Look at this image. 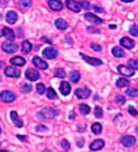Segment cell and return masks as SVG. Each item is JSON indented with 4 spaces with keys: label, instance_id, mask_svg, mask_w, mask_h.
<instances>
[{
    "label": "cell",
    "instance_id": "cell-21",
    "mask_svg": "<svg viewBox=\"0 0 138 152\" xmlns=\"http://www.w3.org/2000/svg\"><path fill=\"white\" fill-rule=\"evenodd\" d=\"M112 55H115L116 58H123V56H125L123 47H119V46L114 47V49H112Z\"/></svg>",
    "mask_w": 138,
    "mask_h": 152
},
{
    "label": "cell",
    "instance_id": "cell-29",
    "mask_svg": "<svg viewBox=\"0 0 138 152\" xmlns=\"http://www.w3.org/2000/svg\"><path fill=\"white\" fill-rule=\"evenodd\" d=\"M46 93H47V97H48L50 100H55L56 99V93H55V91L52 89V88L46 89Z\"/></svg>",
    "mask_w": 138,
    "mask_h": 152
},
{
    "label": "cell",
    "instance_id": "cell-4",
    "mask_svg": "<svg viewBox=\"0 0 138 152\" xmlns=\"http://www.w3.org/2000/svg\"><path fill=\"white\" fill-rule=\"evenodd\" d=\"M5 75L9 76V77H18V76L21 75L20 69H18L17 67H14V66H9V67L5 68Z\"/></svg>",
    "mask_w": 138,
    "mask_h": 152
},
{
    "label": "cell",
    "instance_id": "cell-24",
    "mask_svg": "<svg viewBox=\"0 0 138 152\" xmlns=\"http://www.w3.org/2000/svg\"><path fill=\"white\" fill-rule=\"evenodd\" d=\"M69 77H70V81H72V83H77V81L81 79V74H80L78 71H72L70 75H69Z\"/></svg>",
    "mask_w": 138,
    "mask_h": 152
},
{
    "label": "cell",
    "instance_id": "cell-23",
    "mask_svg": "<svg viewBox=\"0 0 138 152\" xmlns=\"http://www.w3.org/2000/svg\"><path fill=\"white\" fill-rule=\"evenodd\" d=\"M55 26L58 28V29H60V30H65L68 28V24L65 23L63 18H58V20L55 21Z\"/></svg>",
    "mask_w": 138,
    "mask_h": 152
},
{
    "label": "cell",
    "instance_id": "cell-41",
    "mask_svg": "<svg viewBox=\"0 0 138 152\" xmlns=\"http://www.w3.org/2000/svg\"><path fill=\"white\" fill-rule=\"evenodd\" d=\"M91 47H93L94 50H95V51H100V50H102V46L96 45V43H93V45H91Z\"/></svg>",
    "mask_w": 138,
    "mask_h": 152
},
{
    "label": "cell",
    "instance_id": "cell-39",
    "mask_svg": "<svg viewBox=\"0 0 138 152\" xmlns=\"http://www.w3.org/2000/svg\"><path fill=\"white\" fill-rule=\"evenodd\" d=\"M130 33L133 34V36H138V26H136V25H133V26L130 28Z\"/></svg>",
    "mask_w": 138,
    "mask_h": 152
},
{
    "label": "cell",
    "instance_id": "cell-36",
    "mask_svg": "<svg viewBox=\"0 0 138 152\" xmlns=\"http://www.w3.org/2000/svg\"><path fill=\"white\" fill-rule=\"evenodd\" d=\"M125 97L124 96H120V94H119V96H116V102L119 104V105H123V104H125Z\"/></svg>",
    "mask_w": 138,
    "mask_h": 152
},
{
    "label": "cell",
    "instance_id": "cell-16",
    "mask_svg": "<svg viewBox=\"0 0 138 152\" xmlns=\"http://www.w3.org/2000/svg\"><path fill=\"white\" fill-rule=\"evenodd\" d=\"M11 119L13 121L14 126H17V127H22V126H24V122L18 118V114L16 112H11Z\"/></svg>",
    "mask_w": 138,
    "mask_h": 152
},
{
    "label": "cell",
    "instance_id": "cell-40",
    "mask_svg": "<svg viewBox=\"0 0 138 152\" xmlns=\"http://www.w3.org/2000/svg\"><path fill=\"white\" fill-rule=\"evenodd\" d=\"M80 4H81V7H83L85 9H90V7H91V5L89 4V1H80Z\"/></svg>",
    "mask_w": 138,
    "mask_h": 152
},
{
    "label": "cell",
    "instance_id": "cell-44",
    "mask_svg": "<svg viewBox=\"0 0 138 152\" xmlns=\"http://www.w3.org/2000/svg\"><path fill=\"white\" fill-rule=\"evenodd\" d=\"M94 9H95L96 12H103V8H100V7H94Z\"/></svg>",
    "mask_w": 138,
    "mask_h": 152
},
{
    "label": "cell",
    "instance_id": "cell-9",
    "mask_svg": "<svg viewBox=\"0 0 138 152\" xmlns=\"http://www.w3.org/2000/svg\"><path fill=\"white\" fill-rule=\"evenodd\" d=\"M67 7L70 9V11H73V12H80L81 9H82L80 1H74V0H68V1H67Z\"/></svg>",
    "mask_w": 138,
    "mask_h": 152
},
{
    "label": "cell",
    "instance_id": "cell-19",
    "mask_svg": "<svg viewBox=\"0 0 138 152\" xmlns=\"http://www.w3.org/2000/svg\"><path fill=\"white\" fill-rule=\"evenodd\" d=\"M1 36H4V37H7L9 41H13L14 39V31L12 30V29H9V28H4V29L1 30Z\"/></svg>",
    "mask_w": 138,
    "mask_h": 152
},
{
    "label": "cell",
    "instance_id": "cell-26",
    "mask_svg": "<svg viewBox=\"0 0 138 152\" xmlns=\"http://www.w3.org/2000/svg\"><path fill=\"white\" fill-rule=\"evenodd\" d=\"M78 109H80V113L83 114V115H86V114L90 113V107L87 106V105H85V104H82V105L78 106Z\"/></svg>",
    "mask_w": 138,
    "mask_h": 152
},
{
    "label": "cell",
    "instance_id": "cell-33",
    "mask_svg": "<svg viewBox=\"0 0 138 152\" xmlns=\"http://www.w3.org/2000/svg\"><path fill=\"white\" fill-rule=\"evenodd\" d=\"M20 5L24 8H29V7H31V0H21Z\"/></svg>",
    "mask_w": 138,
    "mask_h": 152
},
{
    "label": "cell",
    "instance_id": "cell-22",
    "mask_svg": "<svg viewBox=\"0 0 138 152\" xmlns=\"http://www.w3.org/2000/svg\"><path fill=\"white\" fill-rule=\"evenodd\" d=\"M11 63L13 66H24L26 63V61H25L22 56H14V58L11 59Z\"/></svg>",
    "mask_w": 138,
    "mask_h": 152
},
{
    "label": "cell",
    "instance_id": "cell-35",
    "mask_svg": "<svg viewBox=\"0 0 138 152\" xmlns=\"http://www.w3.org/2000/svg\"><path fill=\"white\" fill-rule=\"evenodd\" d=\"M94 114H95L96 118H102V115H103L102 107H95V110H94Z\"/></svg>",
    "mask_w": 138,
    "mask_h": 152
},
{
    "label": "cell",
    "instance_id": "cell-3",
    "mask_svg": "<svg viewBox=\"0 0 138 152\" xmlns=\"http://www.w3.org/2000/svg\"><path fill=\"white\" fill-rule=\"evenodd\" d=\"M0 99H1V101H4V102H13L16 100V94L9 91H4L0 93Z\"/></svg>",
    "mask_w": 138,
    "mask_h": 152
},
{
    "label": "cell",
    "instance_id": "cell-5",
    "mask_svg": "<svg viewBox=\"0 0 138 152\" xmlns=\"http://www.w3.org/2000/svg\"><path fill=\"white\" fill-rule=\"evenodd\" d=\"M43 56L47 59H55L58 56V50L54 49V47H47V49L43 50Z\"/></svg>",
    "mask_w": 138,
    "mask_h": 152
},
{
    "label": "cell",
    "instance_id": "cell-48",
    "mask_svg": "<svg viewBox=\"0 0 138 152\" xmlns=\"http://www.w3.org/2000/svg\"><path fill=\"white\" fill-rule=\"evenodd\" d=\"M3 67H4V62L0 61V68H3Z\"/></svg>",
    "mask_w": 138,
    "mask_h": 152
},
{
    "label": "cell",
    "instance_id": "cell-49",
    "mask_svg": "<svg viewBox=\"0 0 138 152\" xmlns=\"http://www.w3.org/2000/svg\"><path fill=\"white\" fill-rule=\"evenodd\" d=\"M121 1H124V3H130V1H133V0H121Z\"/></svg>",
    "mask_w": 138,
    "mask_h": 152
},
{
    "label": "cell",
    "instance_id": "cell-54",
    "mask_svg": "<svg viewBox=\"0 0 138 152\" xmlns=\"http://www.w3.org/2000/svg\"><path fill=\"white\" fill-rule=\"evenodd\" d=\"M0 36H1V34H0Z\"/></svg>",
    "mask_w": 138,
    "mask_h": 152
},
{
    "label": "cell",
    "instance_id": "cell-17",
    "mask_svg": "<svg viewBox=\"0 0 138 152\" xmlns=\"http://www.w3.org/2000/svg\"><path fill=\"white\" fill-rule=\"evenodd\" d=\"M120 43L123 45V47H125V49H133V47H134V42L130 39V38H128V37L121 38Z\"/></svg>",
    "mask_w": 138,
    "mask_h": 152
},
{
    "label": "cell",
    "instance_id": "cell-32",
    "mask_svg": "<svg viewBox=\"0 0 138 152\" xmlns=\"http://www.w3.org/2000/svg\"><path fill=\"white\" fill-rule=\"evenodd\" d=\"M37 92H38V93H39V94L45 93V92H46V87H45V84L39 83L38 85H37Z\"/></svg>",
    "mask_w": 138,
    "mask_h": 152
},
{
    "label": "cell",
    "instance_id": "cell-31",
    "mask_svg": "<svg viewBox=\"0 0 138 152\" xmlns=\"http://www.w3.org/2000/svg\"><path fill=\"white\" fill-rule=\"evenodd\" d=\"M126 94H128V96H130V97H137L138 91H137V89H134V88H130V89H128V91H126Z\"/></svg>",
    "mask_w": 138,
    "mask_h": 152
},
{
    "label": "cell",
    "instance_id": "cell-51",
    "mask_svg": "<svg viewBox=\"0 0 138 152\" xmlns=\"http://www.w3.org/2000/svg\"><path fill=\"white\" fill-rule=\"evenodd\" d=\"M0 152H8V151H0Z\"/></svg>",
    "mask_w": 138,
    "mask_h": 152
},
{
    "label": "cell",
    "instance_id": "cell-46",
    "mask_svg": "<svg viewBox=\"0 0 138 152\" xmlns=\"http://www.w3.org/2000/svg\"><path fill=\"white\" fill-rule=\"evenodd\" d=\"M78 145H80V147H82L83 145V140H78V143H77Z\"/></svg>",
    "mask_w": 138,
    "mask_h": 152
},
{
    "label": "cell",
    "instance_id": "cell-53",
    "mask_svg": "<svg viewBox=\"0 0 138 152\" xmlns=\"http://www.w3.org/2000/svg\"><path fill=\"white\" fill-rule=\"evenodd\" d=\"M0 132H1V129H0Z\"/></svg>",
    "mask_w": 138,
    "mask_h": 152
},
{
    "label": "cell",
    "instance_id": "cell-52",
    "mask_svg": "<svg viewBox=\"0 0 138 152\" xmlns=\"http://www.w3.org/2000/svg\"><path fill=\"white\" fill-rule=\"evenodd\" d=\"M136 130H137V134H138V127H137V129H136Z\"/></svg>",
    "mask_w": 138,
    "mask_h": 152
},
{
    "label": "cell",
    "instance_id": "cell-15",
    "mask_svg": "<svg viewBox=\"0 0 138 152\" xmlns=\"http://www.w3.org/2000/svg\"><path fill=\"white\" fill-rule=\"evenodd\" d=\"M33 63H34V66H37V67L40 69H47V67H48V64H47L43 59H40L39 56H35V58L33 59Z\"/></svg>",
    "mask_w": 138,
    "mask_h": 152
},
{
    "label": "cell",
    "instance_id": "cell-45",
    "mask_svg": "<svg viewBox=\"0 0 138 152\" xmlns=\"http://www.w3.org/2000/svg\"><path fill=\"white\" fill-rule=\"evenodd\" d=\"M18 139H21L22 142H25L26 140V137H24V135H18Z\"/></svg>",
    "mask_w": 138,
    "mask_h": 152
},
{
    "label": "cell",
    "instance_id": "cell-7",
    "mask_svg": "<svg viewBox=\"0 0 138 152\" xmlns=\"http://www.w3.org/2000/svg\"><path fill=\"white\" fill-rule=\"evenodd\" d=\"M119 72L120 74H123V76H133L134 75V69L132 68V67H129V66H119Z\"/></svg>",
    "mask_w": 138,
    "mask_h": 152
},
{
    "label": "cell",
    "instance_id": "cell-42",
    "mask_svg": "<svg viewBox=\"0 0 138 152\" xmlns=\"http://www.w3.org/2000/svg\"><path fill=\"white\" fill-rule=\"evenodd\" d=\"M129 113L132 115H137V110L134 109V107H129Z\"/></svg>",
    "mask_w": 138,
    "mask_h": 152
},
{
    "label": "cell",
    "instance_id": "cell-20",
    "mask_svg": "<svg viewBox=\"0 0 138 152\" xmlns=\"http://www.w3.org/2000/svg\"><path fill=\"white\" fill-rule=\"evenodd\" d=\"M60 92L64 96H68V94L70 93V84L67 83V81H63L60 84Z\"/></svg>",
    "mask_w": 138,
    "mask_h": 152
},
{
    "label": "cell",
    "instance_id": "cell-28",
    "mask_svg": "<svg viewBox=\"0 0 138 152\" xmlns=\"http://www.w3.org/2000/svg\"><path fill=\"white\" fill-rule=\"evenodd\" d=\"M91 130L94 134H100V132H102V125H100V123H94L91 126Z\"/></svg>",
    "mask_w": 138,
    "mask_h": 152
},
{
    "label": "cell",
    "instance_id": "cell-11",
    "mask_svg": "<svg viewBox=\"0 0 138 152\" xmlns=\"http://www.w3.org/2000/svg\"><path fill=\"white\" fill-rule=\"evenodd\" d=\"M26 77L29 79V80H31V81H35V80H38L39 79V72L37 71V69H33V68H29L26 71Z\"/></svg>",
    "mask_w": 138,
    "mask_h": 152
},
{
    "label": "cell",
    "instance_id": "cell-50",
    "mask_svg": "<svg viewBox=\"0 0 138 152\" xmlns=\"http://www.w3.org/2000/svg\"><path fill=\"white\" fill-rule=\"evenodd\" d=\"M43 152H51V151H50V150H45V151H43Z\"/></svg>",
    "mask_w": 138,
    "mask_h": 152
},
{
    "label": "cell",
    "instance_id": "cell-14",
    "mask_svg": "<svg viewBox=\"0 0 138 152\" xmlns=\"http://www.w3.org/2000/svg\"><path fill=\"white\" fill-rule=\"evenodd\" d=\"M85 18H86L87 21H90V23L96 24V25L103 24V20H102V18L96 17V16H95V15H93V13H86V15H85Z\"/></svg>",
    "mask_w": 138,
    "mask_h": 152
},
{
    "label": "cell",
    "instance_id": "cell-25",
    "mask_svg": "<svg viewBox=\"0 0 138 152\" xmlns=\"http://www.w3.org/2000/svg\"><path fill=\"white\" fill-rule=\"evenodd\" d=\"M21 46H22V51H24L25 54H27V53L31 51V43L29 42V41H24Z\"/></svg>",
    "mask_w": 138,
    "mask_h": 152
},
{
    "label": "cell",
    "instance_id": "cell-6",
    "mask_svg": "<svg viewBox=\"0 0 138 152\" xmlns=\"http://www.w3.org/2000/svg\"><path fill=\"white\" fill-rule=\"evenodd\" d=\"M90 94H91V92H90L89 88H78V89L76 91V96L78 97V99H89Z\"/></svg>",
    "mask_w": 138,
    "mask_h": 152
},
{
    "label": "cell",
    "instance_id": "cell-47",
    "mask_svg": "<svg viewBox=\"0 0 138 152\" xmlns=\"http://www.w3.org/2000/svg\"><path fill=\"white\" fill-rule=\"evenodd\" d=\"M69 118H70V119H73V118H74V113H70V115H69Z\"/></svg>",
    "mask_w": 138,
    "mask_h": 152
},
{
    "label": "cell",
    "instance_id": "cell-10",
    "mask_svg": "<svg viewBox=\"0 0 138 152\" xmlns=\"http://www.w3.org/2000/svg\"><path fill=\"white\" fill-rule=\"evenodd\" d=\"M136 143V138L132 137V135H125V137L121 138V144L124 145V147H130V145H133Z\"/></svg>",
    "mask_w": 138,
    "mask_h": 152
},
{
    "label": "cell",
    "instance_id": "cell-37",
    "mask_svg": "<svg viewBox=\"0 0 138 152\" xmlns=\"http://www.w3.org/2000/svg\"><path fill=\"white\" fill-rule=\"evenodd\" d=\"M61 147L64 148V150H69V148H70V144L68 143V140L63 139V140H61Z\"/></svg>",
    "mask_w": 138,
    "mask_h": 152
},
{
    "label": "cell",
    "instance_id": "cell-1",
    "mask_svg": "<svg viewBox=\"0 0 138 152\" xmlns=\"http://www.w3.org/2000/svg\"><path fill=\"white\" fill-rule=\"evenodd\" d=\"M38 115L42 119H54L58 115V110L54 109V107H43L38 113Z\"/></svg>",
    "mask_w": 138,
    "mask_h": 152
},
{
    "label": "cell",
    "instance_id": "cell-43",
    "mask_svg": "<svg viewBox=\"0 0 138 152\" xmlns=\"http://www.w3.org/2000/svg\"><path fill=\"white\" fill-rule=\"evenodd\" d=\"M37 130H38V131H46L47 127H46V126H38V127H37Z\"/></svg>",
    "mask_w": 138,
    "mask_h": 152
},
{
    "label": "cell",
    "instance_id": "cell-27",
    "mask_svg": "<svg viewBox=\"0 0 138 152\" xmlns=\"http://www.w3.org/2000/svg\"><path fill=\"white\" fill-rule=\"evenodd\" d=\"M116 85H117L119 88H123V87H128V85H129V81H128L126 79H119V80L116 81Z\"/></svg>",
    "mask_w": 138,
    "mask_h": 152
},
{
    "label": "cell",
    "instance_id": "cell-2",
    "mask_svg": "<svg viewBox=\"0 0 138 152\" xmlns=\"http://www.w3.org/2000/svg\"><path fill=\"white\" fill-rule=\"evenodd\" d=\"M1 49H3V51H5V53H8V54H12V53H16L17 51V49H18V46L16 45V43L13 42H4L1 45Z\"/></svg>",
    "mask_w": 138,
    "mask_h": 152
},
{
    "label": "cell",
    "instance_id": "cell-30",
    "mask_svg": "<svg viewBox=\"0 0 138 152\" xmlns=\"http://www.w3.org/2000/svg\"><path fill=\"white\" fill-rule=\"evenodd\" d=\"M54 75L56 76V77H60V79L65 77V72H64V69H61V68H56L55 72H54Z\"/></svg>",
    "mask_w": 138,
    "mask_h": 152
},
{
    "label": "cell",
    "instance_id": "cell-12",
    "mask_svg": "<svg viewBox=\"0 0 138 152\" xmlns=\"http://www.w3.org/2000/svg\"><path fill=\"white\" fill-rule=\"evenodd\" d=\"M104 147V140H102V139H96V140H94L91 144H90V150L91 151H99L102 150V148Z\"/></svg>",
    "mask_w": 138,
    "mask_h": 152
},
{
    "label": "cell",
    "instance_id": "cell-34",
    "mask_svg": "<svg viewBox=\"0 0 138 152\" xmlns=\"http://www.w3.org/2000/svg\"><path fill=\"white\" fill-rule=\"evenodd\" d=\"M129 67H132L133 69H138V61H136V59H130L129 61Z\"/></svg>",
    "mask_w": 138,
    "mask_h": 152
},
{
    "label": "cell",
    "instance_id": "cell-8",
    "mask_svg": "<svg viewBox=\"0 0 138 152\" xmlns=\"http://www.w3.org/2000/svg\"><path fill=\"white\" fill-rule=\"evenodd\" d=\"M81 56L83 58L85 62H87L91 66H102V59H98V58H90V56L85 55V54H81Z\"/></svg>",
    "mask_w": 138,
    "mask_h": 152
},
{
    "label": "cell",
    "instance_id": "cell-38",
    "mask_svg": "<svg viewBox=\"0 0 138 152\" xmlns=\"http://www.w3.org/2000/svg\"><path fill=\"white\" fill-rule=\"evenodd\" d=\"M30 91H31V85L30 84H24L22 85V92H25V93H29Z\"/></svg>",
    "mask_w": 138,
    "mask_h": 152
},
{
    "label": "cell",
    "instance_id": "cell-18",
    "mask_svg": "<svg viewBox=\"0 0 138 152\" xmlns=\"http://www.w3.org/2000/svg\"><path fill=\"white\" fill-rule=\"evenodd\" d=\"M5 20H7L8 24H14L17 21V13L14 11H9L7 16H5Z\"/></svg>",
    "mask_w": 138,
    "mask_h": 152
},
{
    "label": "cell",
    "instance_id": "cell-13",
    "mask_svg": "<svg viewBox=\"0 0 138 152\" xmlns=\"http://www.w3.org/2000/svg\"><path fill=\"white\" fill-rule=\"evenodd\" d=\"M48 5L52 11H61L63 9V3L60 0H48Z\"/></svg>",
    "mask_w": 138,
    "mask_h": 152
}]
</instances>
